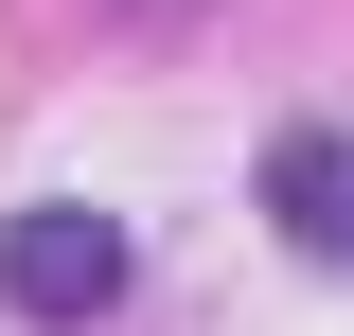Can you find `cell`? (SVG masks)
I'll return each mask as SVG.
<instances>
[{
  "instance_id": "6da1fadb",
  "label": "cell",
  "mask_w": 354,
  "mask_h": 336,
  "mask_svg": "<svg viewBox=\"0 0 354 336\" xmlns=\"http://www.w3.org/2000/svg\"><path fill=\"white\" fill-rule=\"evenodd\" d=\"M142 248H124V212H88V195H36V212H0V319H36V336H88V319H124Z\"/></svg>"
},
{
  "instance_id": "7a4b0ae2",
  "label": "cell",
  "mask_w": 354,
  "mask_h": 336,
  "mask_svg": "<svg viewBox=\"0 0 354 336\" xmlns=\"http://www.w3.org/2000/svg\"><path fill=\"white\" fill-rule=\"evenodd\" d=\"M266 212H283L301 265H354V142L337 124H283V142H266Z\"/></svg>"
}]
</instances>
